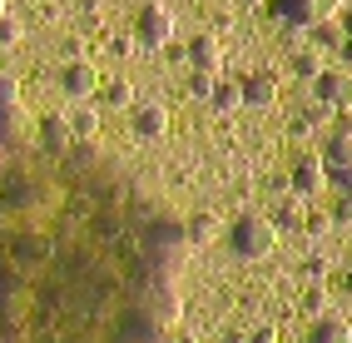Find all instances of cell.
<instances>
[{"mask_svg": "<svg viewBox=\"0 0 352 343\" xmlns=\"http://www.w3.org/2000/svg\"><path fill=\"white\" fill-rule=\"evenodd\" d=\"M228 244H233V254H239V259H268L278 249V224L263 219V214H243V219H233Z\"/></svg>", "mask_w": 352, "mask_h": 343, "instance_id": "obj_1", "label": "cell"}, {"mask_svg": "<svg viewBox=\"0 0 352 343\" xmlns=\"http://www.w3.org/2000/svg\"><path fill=\"white\" fill-rule=\"evenodd\" d=\"M342 0H273V15L283 25L302 30V25H318V20H333Z\"/></svg>", "mask_w": 352, "mask_h": 343, "instance_id": "obj_2", "label": "cell"}, {"mask_svg": "<svg viewBox=\"0 0 352 343\" xmlns=\"http://www.w3.org/2000/svg\"><path fill=\"white\" fill-rule=\"evenodd\" d=\"M134 40L144 45V50H164V45L174 40V15H169V6H144V10H139Z\"/></svg>", "mask_w": 352, "mask_h": 343, "instance_id": "obj_3", "label": "cell"}, {"mask_svg": "<svg viewBox=\"0 0 352 343\" xmlns=\"http://www.w3.org/2000/svg\"><path fill=\"white\" fill-rule=\"evenodd\" d=\"M327 189V165H322V154H302L298 165H293V194L298 199H313Z\"/></svg>", "mask_w": 352, "mask_h": 343, "instance_id": "obj_4", "label": "cell"}, {"mask_svg": "<svg viewBox=\"0 0 352 343\" xmlns=\"http://www.w3.org/2000/svg\"><path fill=\"white\" fill-rule=\"evenodd\" d=\"M313 90H318V100L322 105H352V70H318L313 75Z\"/></svg>", "mask_w": 352, "mask_h": 343, "instance_id": "obj_5", "label": "cell"}, {"mask_svg": "<svg viewBox=\"0 0 352 343\" xmlns=\"http://www.w3.org/2000/svg\"><path fill=\"white\" fill-rule=\"evenodd\" d=\"M239 95H243L248 110H268V105L278 100V80H273L268 70H253V75L239 80Z\"/></svg>", "mask_w": 352, "mask_h": 343, "instance_id": "obj_6", "label": "cell"}, {"mask_svg": "<svg viewBox=\"0 0 352 343\" xmlns=\"http://www.w3.org/2000/svg\"><path fill=\"white\" fill-rule=\"evenodd\" d=\"M95 85H100V75H95V65H89V60H69L60 70V90H65V95H75V100L95 95Z\"/></svg>", "mask_w": 352, "mask_h": 343, "instance_id": "obj_7", "label": "cell"}, {"mask_svg": "<svg viewBox=\"0 0 352 343\" xmlns=\"http://www.w3.org/2000/svg\"><path fill=\"white\" fill-rule=\"evenodd\" d=\"M129 125H134L139 140H159L169 129V110L164 105H129Z\"/></svg>", "mask_w": 352, "mask_h": 343, "instance_id": "obj_8", "label": "cell"}, {"mask_svg": "<svg viewBox=\"0 0 352 343\" xmlns=\"http://www.w3.org/2000/svg\"><path fill=\"white\" fill-rule=\"evenodd\" d=\"M189 65L194 70H208V75H219L223 70V45H219V35H194L189 40Z\"/></svg>", "mask_w": 352, "mask_h": 343, "instance_id": "obj_9", "label": "cell"}, {"mask_svg": "<svg viewBox=\"0 0 352 343\" xmlns=\"http://www.w3.org/2000/svg\"><path fill=\"white\" fill-rule=\"evenodd\" d=\"M25 134H30L25 110H20V105L0 110V149H25Z\"/></svg>", "mask_w": 352, "mask_h": 343, "instance_id": "obj_10", "label": "cell"}, {"mask_svg": "<svg viewBox=\"0 0 352 343\" xmlns=\"http://www.w3.org/2000/svg\"><path fill=\"white\" fill-rule=\"evenodd\" d=\"M69 140H75V129H69V120H65V114H45V120H40V145L45 149H69Z\"/></svg>", "mask_w": 352, "mask_h": 343, "instance_id": "obj_11", "label": "cell"}, {"mask_svg": "<svg viewBox=\"0 0 352 343\" xmlns=\"http://www.w3.org/2000/svg\"><path fill=\"white\" fill-rule=\"evenodd\" d=\"M308 343H352V324L347 318H318Z\"/></svg>", "mask_w": 352, "mask_h": 343, "instance_id": "obj_12", "label": "cell"}, {"mask_svg": "<svg viewBox=\"0 0 352 343\" xmlns=\"http://www.w3.org/2000/svg\"><path fill=\"white\" fill-rule=\"evenodd\" d=\"M322 165H327V174L352 165V134H333V145L322 149Z\"/></svg>", "mask_w": 352, "mask_h": 343, "instance_id": "obj_13", "label": "cell"}, {"mask_svg": "<svg viewBox=\"0 0 352 343\" xmlns=\"http://www.w3.org/2000/svg\"><path fill=\"white\" fill-rule=\"evenodd\" d=\"M219 229H223L219 214H194V219H189V239H194V244H214Z\"/></svg>", "mask_w": 352, "mask_h": 343, "instance_id": "obj_14", "label": "cell"}, {"mask_svg": "<svg viewBox=\"0 0 352 343\" xmlns=\"http://www.w3.org/2000/svg\"><path fill=\"white\" fill-rule=\"evenodd\" d=\"M104 105L129 110V105H134V85H129V80H109V85H104Z\"/></svg>", "mask_w": 352, "mask_h": 343, "instance_id": "obj_15", "label": "cell"}, {"mask_svg": "<svg viewBox=\"0 0 352 343\" xmlns=\"http://www.w3.org/2000/svg\"><path fill=\"white\" fill-rule=\"evenodd\" d=\"M208 100H214V110H239L243 105V95H239V85H233V80H219Z\"/></svg>", "mask_w": 352, "mask_h": 343, "instance_id": "obj_16", "label": "cell"}, {"mask_svg": "<svg viewBox=\"0 0 352 343\" xmlns=\"http://www.w3.org/2000/svg\"><path fill=\"white\" fill-rule=\"evenodd\" d=\"M69 129H75L80 140H95V134H100V114H95V110H75V120H69Z\"/></svg>", "mask_w": 352, "mask_h": 343, "instance_id": "obj_17", "label": "cell"}, {"mask_svg": "<svg viewBox=\"0 0 352 343\" xmlns=\"http://www.w3.org/2000/svg\"><path fill=\"white\" fill-rule=\"evenodd\" d=\"M214 85H219V75H208V70H194V75H189V95L208 100V95H214Z\"/></svg>", "mask_w": 352, "mask_h": 343, "instance_id": "obj_18", "label": "cell"}, {"mask_svg": "<svg viewBox=\"0 0 352 343\" xmlns=\"http://www.w3.org/2000/svg\"><path fill=\"white\" fill-rule=\"evenodd\" d=\"M20 35H25V30H20V20H10L6 10H0V50H10V45H20Z\"/></svg>", "mask_w": 352, "mask_h": 343, "instance_id": "obj_19", "label": "cell"}, {"mask_svg": "<svg viewBox=\"0 0 352 343\" xmlns=\"http://www.w3.org/2000/svg\"><path fill=\"white\" fill-rule=\"evenodd\" d=\"M20 95H25V90H20V80H15V75H0V110L20 105Z\"/></svg>", "mask_w": 352, "mask_h": 343, "instance_id": "obj_20", "label": "cell"}, {"mask_svg": "<svg viewBox=\"0 0 352 343\" xmlns=\"http://www.w3.org/2000/svg\"><path fill=\"white\" fill-rule=\"evenodd\" d=\"M273 224H302V199L293 194V199L283 204V209H278V219H273Z\"/></svg>", "mask_w": 352, "mask_h": 343, "instance_id": "obj_21", "label": "cell"}, {"mask_svg": "<svg viewBox=\"0 0 352 343\" xmlns=\"http://www.w3.org/2000/svg\"><path fill=\"white\" fill-rule=\"evenodd\" d=\"M313 30H318V40H322V45H342V30L333 25V20H318Z\"/></svg>", "mask_w": 352, "mask_h": 343, "instance_id": "obj_22", "label": "cell"}, {"mask_svg": "<svg viewBox=\"0 0 352 343\" xmlns=\"http://www.w3.org/2000/svg\"><path fill=\"white\" fill-rule=\"evenodd\" d=\"M327 179H333V185H338V189H342V194L352 199V165H347V169H333Z\"/></svg>", "mask_w": 352, "mask_h": 343, "instance_id": "obj_23", "label": "cell"}, {"mask_svg": "<svg viewBox=\"0 0 352 343\" xmlns=\"http://www.w3.org/2000/svg\"><path fill=\"white\" fill-rule=\"evenodd\" d=\"M318 70H322V65H318V55H298V75H302V80H313Z\"/></svg>", "mask_w": 352, "mask_h": 343, "instance_id": "obj_24", "label": "cell"}, {"mask_svg": "<svg viewBox=\"0 0 352 343\" xmlns=\"http://www.w3.org/2000/svg\"><path fill=\"white\" fill-rule=\"evenodd\" d=\"M243 343H278V329H268V324H263V329H258V333H248Z\"/></svg>", "mask_w": 352, "mask_h": 343, "instance_id": "obj_25", "label": "cell"}, {"mask_svg": "<svg viewBox=\"0 0 352 343\" xmlns=\"http://www.w3.org/2000/svg\"><path fill=\"white\" fill-rule=\"evenodd\" d=\"M342 35H352V6L342 10Z\"/></svg>", "mask_w": 352, "mask_h": 343, "instance_id": "obj_26", "label": "cell"}, {"mask_svg": "<svg viewBox=\"0 0 352 343\" xmlns=\"http://www.w3.org/2000/svg\"><path fill=\"white\" fill-rule=\"evenodd\" d=\"M347 289H352V269H347Z\"/></svg>", "mask_w": 352, "mask_h": 343, "instance_id": "obj_27", "label": "cell"}, {"mask_svg": "<svg viewBox=\"0 0 352 343\" xmlns=\"http://www.w3.org/2000/svg\"><path fill=\"white\" fill-rule=\"evenodd\" d=\"M0 10H6V0H0Z\"/></svg>", "mask_w": 352, "mask_h": 343, "instance_id": "obj_28", "label": "cell"}]
</instances>
